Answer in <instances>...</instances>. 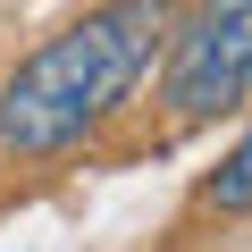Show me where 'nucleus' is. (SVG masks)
Listing matches in <instances>:
<instances>
[{"label":"nucleus","instance_id":"nucleus-1","mask_svg":"<svg viewBox=\"0 0 252 252\" xmlns=\"http://www.w3.org/2000/svg\"><path fill=\"white\" fill-rule=\"evenodd\" d=\"M168 34L160 0H101L76 26H59L42 51L17 59V76L0 84V152L9 160H51L84 143L93 126L135 93L152 67V42Z\"/></svg>","mask_w":252,"mask_h":252},{"label":"nucleus","instance_id":"nucleus-2","mask_svg":"<svg viewBox=\"0 0 252 252\" xmlns=\"http://www.w3.org/2000/svg\"><path fill=\"white\" fill-rule=\"evenodd\" d=\"M252 93V0H193L168 42V109L227 118Z\"/></svg>","mask_w":252,"mask_h":252},{"label":"nucleus","instance_id":"nucleus-3","mask_svg":"<svg viewBox=\"0 0 252 252\" xmlns=\"http://www.w3.org/2000/svg\"><path fill=\"white\" fill-rule=\"evenodd\" d=\"M202 202H210V210H227V219H244V210H252V135H244V143H235V152L210 168Z\"/></svg>","mask_w":252,"mask_h":252}]
</instances>
